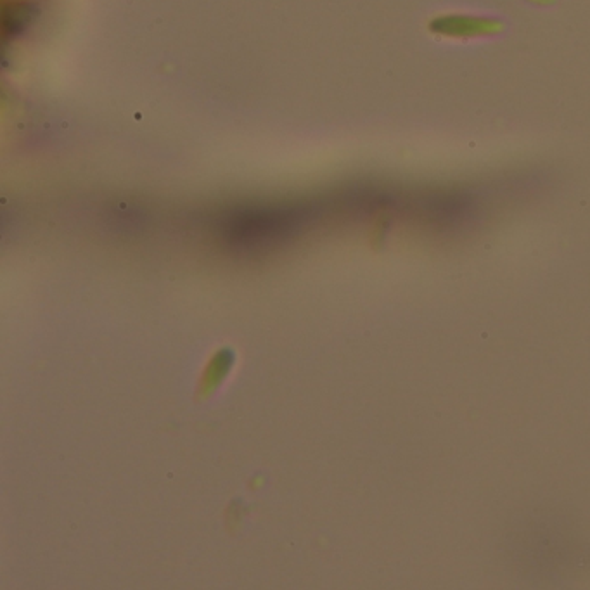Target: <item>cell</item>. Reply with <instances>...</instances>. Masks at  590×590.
Segmentation results:
<instances>
[{
  "label": "cell",
  "instance_id": "cell-1",
  "mask_svg": "<svg viewBox=\"0 0 590 590\" xmlns=\"http://www.w3.org/2000/svg\"><path fill=\"white\" fill-rule=\"evenodd\" d=\"M497 26V23H493L492 19H481V18H445L438 23V29L443 32L448 29L452 32L454 35H480V33H490L493 32V28Z\"/></svg>",
  "mask_w": 590,
  "mask_h": 590
}]
</instances>
